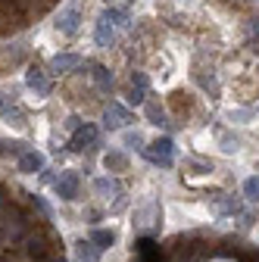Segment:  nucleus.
Listing matches in <instances>:
<instances>
[{"instance_id": "obj_14", "label": "nucleus", "mask_w": 259, "mask_h": 262, "mask_svg": "<svg viewBox=\"0 0 259 262\" xmlns=\"http://www.w3.org/2000/svg\"><path fill=\"white\" fill-rule=\"evenodd\" d=\"M94 190L103 193V196H119V181H113V178H97L94 181Z\"/></svg>"}, {"instance_id": "obj_20", "label": "nucleus", "mask_w": 259, "mask_h": 262, "mask_svg": "<svg viewBox=\"0 0 259 262\" xmlns=\"http://www.w3.org/2000/svg\"><path fill=\"white\" fill-rule=\"evenodd\" d=\"M103 166H106V169H116V172H119V169H125V156H122V153H106Z\"/></svg>"}, {"instance_id": "obj_23", "label": "nucleus", "mask_w": 259, "mask_h": 262, "mask_svg": "<svg viewBox=\"0 0 259 262\" xmlns=\"http://www.w3.org/2000/svg\"><path fill=\"white\" fill-rule=\"evenodd\" d=\"M222 144H225L222 150H228V153H231V150H238V138H222Z\"/></svg>"}, {"instance_id": "obj_12", "label": "nucleus", "mask_w": 259, "mask_h": 262, "mask_svg": "<svg viewBox=\"0 0 259 262\" xmlns=\"http://www.w3.org/2000/svg\"><path fill=\"white\" fill-rule=\"evenodd\" d=\"M94 38H97V44H100V47H110L113 44V22H106L103 16H100V22H97V31H94Z\"/></svg>"}, {"instance_id": "obj_6", "label": "nucleus", "mask_w": 259, "mask_h": 262, "mask_svg": "<svg viewBox=\"0 0 259 262\" xmlns=\"http://www.w3.org/2000/svg\"><path fill=\"white\" fill-rule=\"evenodd\" d=\"M103 122H106V128H125L132 122V113H128L122 103H110L106 113H103Z\"/></svg>"}, {"instance_id": "obj_4", "label": "nucleus", "mask_w": 259, "mask_h": 262, "mask_svg": "<svg viewBox=\"0 0 259 262\" xmlns=\"http://www.w3.org/2000/svg\"><path fill=\"white\" fill-rule=\"evenodd\" d=\"M53 190H56V196H62V200H75L78 196V175L75 172H62L53 181Z\"/></svg>"}, {"instance_id": "obj_17", "label": "nucleus", "mask_w": 259, "mask_h": 262, "mask_svg": "<svg viewBox=\"0 0 259 262\" xmlns=\"http://www.w3.org/2000/svg\"><path fill=\"white\" fill-rule=\"evenodd\" d=\"M244 196H247V200H259V175H253V178H247L244 181Z\"/></svg>"}, {"instance_id": "obj_21", "label": "nucleus", "mask_w": 259, "mask_h": 262, "mask_svg": "<svg viewBox=\"0 0 259 262\" xmlns=\"http://www.w3.org/2000/svg\"><path fill=\"white\" fill-rule=\"evenodd\" d=\"M128 103L141 106V103H144V91H141V88H132V91H128Z\"/></svg>"}, {"instance_id": "obj_25", "label": "nucleus", "mask_w": 259, "mask_h": 262, "mask_svg": "<svg viewBox=\"0 0 259 262\" xmlns=\"http://www.w3.org/2000/svg\"><path fill=\"white\" fill-rule=\"evenodd\" d=\"M47 262H62V259H56V256H50V259H47Z\"/></svg>"}, {"instance_id": "obj_15", "label": "nucleus", "mask_w": 259, "mask_h": 262, "mask_svg": "<svg viewBox=\"0 0 259 262\" xmlns=\"http://www.w3.org/2000/svg\"><path fill=\"white\" fill-rule=\"evenodd\" d=\"M91 69H94V81L100 84L103 91H110V88H113V72H106L103 66H91Z\"/></svg>"}, {"instance_id": "obj_2", "label": "nucleus", "mask_w": 259, "mask_h": 262, "mask_svg": "<svg viewBox=\"0 0 259 262\" xmlns=\"http://www.w3.org/2000/svg\"><path fill=\"white\" fill-rule=\"evenodd\" d=\"M135 262H166V256L159 253V244L153 241V237H141L138 244H135Z\"/></svg>"}, {"instance_id": "obj_8", "label": "nucleus", "mask_w": 259, "mask_h": 262, "mask_svg": "<svg viewBox=\"0 0 259 262\" xmlns=\"http://www.w3.org/2000/svg\"><path fill=\"white\" fill-rule=\"evenodd\" d=\"M78 66H81V56H78V53H59V56L50 59V72H53V75H62V72L78 69Z\"/></svg>"}, {"instance_id": "obj_11", "label": "nucleus", "mask_w": 259, "mask_h": 262, "mask_svg": "<svg viewBox=\"0 0 259 262\" xmlns=\"http://www.w3.org/2000/svg\"><path fill=\"white\" fill-rule=\"evenodd\" d=\"M75 256H78V262H100V250H97L91 241H78L75 244Z\"/></svg>"}, {"instance_id": "obj_9", "label": "nucleus", "mask_w": 259, "mask_h": 262, "mask_svg": "<svg viewBox=\"0 0 259 262\" xmlns=\"http://www.w3.org/2000/svg\"><path fill=\"white\" fill-rule=\"evenodd\" d=\"M91 144H97V128L84 122L75 135H72V150H84V147H91Z\"/></svg>"}, {"instance_id": "obj_13", "label": "nucleus", "mask_w": 259, "mask_h": 262, "mask_svg": "<svg viewBox=\"0 0 259 262\" xmlns=\"http://www.w3.org/2000/svg\"><path fill=\"white\" fill-rule=\"evenodd\" d=\"M97 250H110L113 247V241H116V234L113 231H103V228H97V231H91V237H88Z\"/></svg>"}, {"instance_id": "obj_5", "label": "nucleus", "mask_w": 259, "mask_h": 262, "mask_svg": "<svg viewBox=\"0 0 259 262\" xmlns=\"http://www.w3.org/2000/svg\"><path fill=\"white\" fill-rule=\"evenodd\" d=\"M25 84L35 91L38 97H47V94H50V81H47L44 69H38V66H31V69L25 72Z\"/></svg>"}, {"instance_id": "obj_3", "label": "nucleus", "mask_w": 259, "mask_h": 262, "mask_svg": "<svg viewBox=\"0 0 259 262\" xmlns=\"http://www.w3.org/2000/svg\"><path fill=\"white\" fill-rule=\"evenodd\" d=\"M56 28L62 31V35H75V31L81 28V7L78 4H72V7H66L59 13V22H56Z\"/></svg>"}, {"instance_id": "obj_16", "label": "nucleus", "mask_w": 259, "mask_h": 262, "mask_svg": "<svg viewBox=\"0 0 259 262\" xmlns=\"http://www.w3.org/2000/svg\"><path fill=\"white\" fill-rule=\"evenodd\" d=\"M103 19L113 22V25H122V28L128 25V13H125V10H113V7H110V10H103Z\"/></svg>"}, {"instance_id": "obj_7", "label": "nucleus", "mask_w": 259, "mask_h": 262, "mask_svg": "<svg viewBox=\"0 0 259 262\" xmlns=\"http://www.w3.org/2000/svg\"><path fill=\"white\" fill-rule=\"evenodd\" d=\"M25 253L35 259V262H47V259H50L47 241H44L41 234H28V237H25Z\"/></svg>"}, {"instance_id": "obj_22", "label": "nucleus", "mask_w": 259, "mask_h": 262, "mask_svg": "<svg viewBox=\"0 0 259 262\" xmlns=\"http://www.w3.org/2000/svg\"><path fill=\"white\" fill-rule=\"evenodd\" d=\"M132 88L147 91V75H144V72H132Z\"/></svg>"}, {"instance_id": "obj_18", "label": "nucleus", "mask_w": 259, "mask_h": 262, "mask_svg": "<svg viewBox=\"0 0 259 262\" xmlns=\"http://www.w3.org/2000/svg\"><path fill=\"white\" fill-rule=\"evenodd\" d=\"M147 119H150L153 125H166V113H163V106L147 103Z\"/></svg>"}, {"instance_id": "obj_27", "label": "nucleus", "mask_w": 259, "mask_h": 262, "mask_svg": "<svg viewBox=\"0 0 259 262\" xmlns=\"http://www.w3.org/2000/svg\"><path fill=\"white\" fill-rule=\"evenodd\" d=\"M0 4H4V0H0Z\"/></svg>"}, {"instance_id": "obj_26", "label": "nucleus", "mask_w": 259, "mask_h": 262, "mask_svg": "<svg viewBox=\"0 0 259 262\" xmlns=\"http://www.w3.org/2000/svg\"><path fill=\"white\" fill-rule=\"evenodd\" d=\"M128 4H135V0H128Z\"/></svg>"}, {"instance_id": "obj_1", "label": "nucleus", "mask_w": 259, "mask_h": 262, "mask_svg": "<svg viewBox=\"0 0 259 262\" xmlns=\"http://www.w3.org/2000/svg\"><path fill=\"white\" fill-rule=\"evenodd\" d=\"M144 156L153 162V166H163V169H169L172 162H175V144L169 141V138H156L147 150H144Z\"/></svg>"}, {"instance_id": "obj_24", "label": "nucleus", "mask_w": 259, "mask_h": 262, "mask_svg": "<svg viewBox=\"0 0 259 262\" xmlns=\"http://www.w3.org/2000/svg\"><path fill=\"white\" fill-rule=\"evenodd\" d=\"M253 35H259V19H256V25H253Z\"/></svg>"}, {"instance_id": "obj_10", "label": "nucleus", "mask_w": 259, "mask_h": 262, "mask_svg": "<svg viewBox=\"0 0 259 262\" xmlns=\"http://www.w3.org/2000/svg\"><path fill=\"white\" fill-rule=\"evenodd\" d=\"M19 169H22V172H28V175L41 172V169H44V156H41V153H35V150H25V153L19 156Z\"/></svg>"}, {"instance_id": "obj_19", "label": "nucleus", "mask_w": 259, "mask_h": 262, "mask_svg": "<svg viewBox=\"0 0 259 262\" xmlns=\"http://www.w3.org/2000/svg\"><path fill=\"white\" fill-rule=\"evenodd\" d=\"M125 147L128 150H147L144 147V138L138 135V131H128V135H125Z\"/></svg>"}]
</instances>
